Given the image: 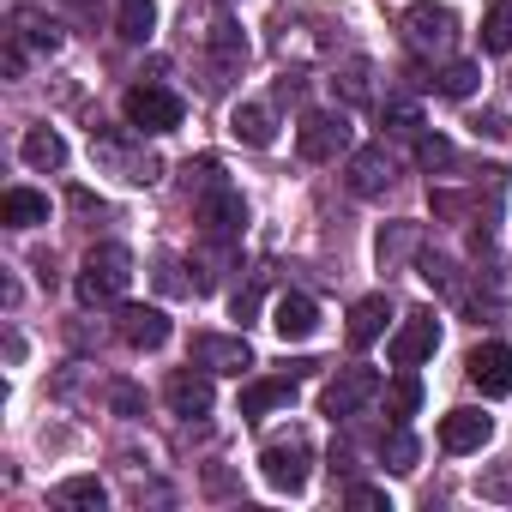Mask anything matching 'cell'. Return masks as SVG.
<instances>
[{
	"label": "cell",
	"instance_id": "cell-13",
	"mask_svg": "<svg viewBox=\"0 0 512 512\" xmlns=\"http://www.w3.org/2000/svg\"><path fill=\"white\" fill-rule=\"evenodd\" d=\"M260 470H266V482L278 494H302L308 488V446L302 440H278V446H266Z\"/></svg>",
	"mask_w": 512,
	"mask_h": 512
},
{
	"label": "cell",
	"instance_id": "cell-5",
	"mask_svg": "<svg viewBox=\"0 0 512 512\" xmlns=\"http://www.w3.org/2000/svg\"><path fill=\"white\" fill-rule=\"evenodd\" d=\"M199 49H205V67H211L205 85H229V79L241 73V61H247V37L235 31L229 13H205V25H199Z\"/></svg>",
	"mask_w": 512,
	"mask_h": 512
},
{
	"label": "cell",
	"instance_id": "cell-8",
	"mask_svg": "<svg viewBox=\"0 0 512 512\" xmlns=\"http://www.w3.org/2000/svg\"><path fill=\"white\" fill-rule=\"evenodd\" d=\"M121 109H127V127H139V133H175L181 127V97L169 85H151V79L133 85Z\"/></svg>",
	"mask_w": 512,
	"mask_h": 512
},
{
	"label": "cell",
	"instance_id": "cell-29",
	"mask_svg": "<svg viewBox=\"0 0 512 512\" xmlns=\"http://www.w3.org/2000/svg\"><path fill=\"white\" fill-rule=\"evenodd\" d=\"M332 85H338V97H344V103H356V109H362V103H374V67H368V61H344Z\"/></svg>",
	"mask_w": 512,
	"mask_h": 512
},
{
	"label": "cell",
	"instance_id": "cell-18",
	"mask_svg": "<svg viewBox=\"0 0 512 512\" xmlns=\"http://www.w3.org/2000/svg\"><path fill=\"white\" fill-rule=\"evenodd\" d=\"M193 356H199V368H211V374H235V380L253 368L247 338H217V332H205V338H193Z\"/></svg>",
	"mask_w": 512,
	"mask_h": 512
},
{
	"label": "cell",
	"instance_id": "cell-24",
	"mask_svg": "<svg viewBox=\"0 0 512 512\" xmlns=\"http://www.w3.org/2000/svg\"><path fill=\"white\" fill-rule=\"evenodd\" d=\"M19 157H25L31 169H61V163H67V139H61L55 127H25Z\"/></svg>",
	"mask_w": 512,
	"mask_h": 512
},
{
	"label": "cell",
	"instance_id": "cell-14",
	"mask_svg": "<svg viewBox=\"0 0 512 512\" xmlns=\"http://www.w3.org/2000/svg\"><path fill=\"white\" fill-rule=\"evenodd\" d=\"M470 386H482L488 398H512V350L506 344H476L470 362H464Z\"/></svg>",
	"mask_w": 512,
	"mask_h": 512
},
{
	"label": "cell",
	"instance_id": "cell-12",
	"mask_svg": "<svg viewBox=\"0 0 512 512\" xmlns=\"http://www.w3.org/2000/svg\"><path fill=\"white\" fill-rule=\"evenodd\" d=\"M344 181H350L356 199H380V193L392 187V151H386V145H362V151H350Z\"/></svg>",
	"mask_w": 512,
	"mask_h": 512
},
{
	"label": "cell",
	"instance_id": "cell-3",
	"mask_svg": "<svg viewBox=\"0 0 512 512\" xmlns=\"http://www.w3.org/2000/svg\"><path fill=\"white\" fill-rule=\"evenodd\" d=\"M139 133V127H133ZM133 133L127 127H103V133H91V157L109 169V175H121L127 187H151L157 175H163V163L145 151V145H133Z\"/></svg>",
	"mask_w": 512,
	"mask_h": 512
},
{
	"label": "cell",
	"instance_id": "cell-19",
	"mask_svg": "<svg viewBox=\"0 0 512 512\" xmlns=\"http://www.w3.org/2000/svg\"><path fill=\"white\" fill-rule=\"evenodd\" d=\"M488 434H494V422L482 410H446V422H440V446L446 452H482Z\"/></svg>",
	"mask_w": 512,
	"mask_h": 512
},
{
	"label": "cell",
	"instance_id": "cell-32",
	"mask_svg": "<svg viewBox=\"0 0 512 512\" xmlns=\"http://www.w3.org/2000/svg\"><path fill=\"white\" fill-rule=\"evenodd\" d=\"M416 404H422V380H416V374L404 368V374H398V380L386 386V410H392V416L404 422V416H416Z\"/></svg>",
	"mask_w": 512,
	"mask_h": 512
},
{
	"label": "cell",
	"instance_id": "cell-23",
	"mask_svg": "<svg viewBox=\"0 0 512 512\" xmlns=\"http://www.w3.org/2000/svg\"><path fill=\"white\" fill-rule=\"evenodd\" d=\"M386 320H392V302H386V296H362V302L350 308V344L368 350L374 338H386Z\"/></svg>",
	"mask_w": 512,
	"mask_h": 512
},
{
	"label": "cell",
	"instance_id": "cell-33",
	"mask_svg": "<svg viewBox=\"0 0 512 512\" xmlns=\"http://www.w3.org/2000/svg\"><path fill=\"white\" fill-rule=\"evenodd\" d=\"M422 278H428L440 296H464V284H458V266L446 260V253H422Z\"/></svg>",
	"mask_w": 512,
	"mask_h": 512
},
{
	"label": "cell",
	"instance_id": "cell-17",
	"mask_svg": "<svg viewBox=\"0 0 512 512\" xmlns=\"http://www.w3.org/2000/svg\"><path fill=\"white\" fill-rule=\"evenodd\" d=\"M272 332H278L284 344H302V338H314V332H320V308H314L302 290H290V296H278V302H272Z\"/></svg>",
	"mask_w": 512,
	"mask_h": 512
},
{
	"label": "cell",
	"instance_id": "cell-20",
	"mask_svg": "<svg viewBox=\"0 0 512 512\" xmlns=\"http://www.w3.org/2000/svg\"><path fill=\"white\" fill-rule=\"evenodd\" d=\"M229 133H235L241 145H253V151H266V145L278 139V115H272V103H241V109L229 115Z\"/></svg>",
	"mask_w": 512,
	"mask_h": 512
},
{
	"label": "cell",
	"instance_id": "cell-31",
	"mask_svg": "<svg viewBox=\"0 0 512 512\" xmlns=\"http://www.w3.org/2000/svg\"><path fill=\"white\" fill-rule=\"evenodd\" d=\"M416 163H422L428 175H446V169L458 163V151H452V139H440V133H422V139H416Z\"/></svg>",
	"mask_w": 512,
	"mask_h": 512
},
{
	"label": "cell",
	"instance_id": "cell-38",
	"mask_svg": "<svg viewBox=\"0 0 512 512\" xmlns=\"http://www.w3.org/2000/svg\"><path fill=\"white\" fill-rule=\"evenodd\" d=\"M157 284H163V290H193V284L181 278V266H175V260H163V266H157Z\"/></svg>",
	"mask_w": 512,
	"mask_h": 512
},
{
	"label": "cell",
	"instance_id": "cell-10",
	"mask_svg": "<svg viewBox=\"0 0 512 512\" xmlns=\"http://www.w3.org/2000/svg\"><path fill=\"white\" fill-rule=\"evenodd\" d=\"M163 398H169V410H175L181 422H205L211 404H217V392H211V368H175L169 386H163Z\"/></svg>",
	"mask_w": 512,
	"mask_h": 512
},
{
	"label": "cell",
	"instance_id": "cell-16",
	"mask_svg": "<svg viewBox=\"0 0 512 512\" xmlns=\"http://www.w3.org/2000/svg\"><path fill=\"white\" fill-rule=\"evenodd\" d=\"M115 332H121L133 350H163V344H169V314H163V308H139V302H127V308L115 314Z\"/></svg>",
	"mask_w": 512,
	"mask_h": 512
},
{
	"label": "cell",
	"instance_id": "cell-36",
	"mask_svg": "<svg viewBox=\"0 0 512 512\" xmlns=\"http://www.w3.org/2000/svg\"><path fill=\"white\" fill-rule=\"evenodd\" d=\"M344 500H350L356 512H392L386 488H368V482H350V488H344Z\"/></svg>",
	"mask_w": 512,
	"mask_h": 512
},
{
	"label": "cell",
	"instance_id": "cell-27",
	"mask_svg": "<svg viewBox=\"0 0 512 512\" xmlns=\"http://www.w3.org/2000/svg\"><path fill=\"white\" fill-rule=\"evenodd\" d=\"M380 458H386V470L410 476V470H416V458H422V446H416V434H410L404 422H392V428H386V440H380Z\"/></svg>",
	"mask_w": 512,
	"mask_h": 512
},
{
	"label": "cell",
	"instance_id": "cell-21",
	"mask_svg": "<svg viewBox=\"0 0 512 512\" xmlns=\"http://www.w3.org/2000/svg\"><path fill=\"white\" fill-rule=\"evenodd\" d=\"M284 404H296V374H278V380H253V386L241 392V416H247V422H260L266 410H284Z\"/></svg>",
	"mask_w": 512,
	"mask_h": 512
},
{
	"label": "cell",
	"instance_id": "cell-15",
	"mask_svg": "<svg viewBox=\"0 0 512 512\" xmlns=\"http://www.w3.org/2000/svg\"><path fill=\"white\" fill-rule=\"evenodd\" d=\"M410 253H422V223H410V217L380 223V235H374V260H380V272H404Z\"/></svg>",
	"mask_w": 512,
	"mask_h": 512
},
{
	"label": "cell",
	"instance_id": "cell-25",
	"mask_svg": "<svg viewBox=\"0 0 512 512\" xmlns=\"http://www.w3.org/2000/svg\"><path fill=\"white\" fill-rule=\"evenodd\" d=\"M157 31V0H121L115 7V37L121 43H151Z\"/></svg>",
	"mask_w": 512,
	"mask_h": 512
},
{
	"label": "cell",
	"instance_id": "cell-4",
	"mask_svg": "<svg viewBox=\"0 0 512 512\" xmlns=\"http://www.w3.org/2000/svg\"><path fill=\"white\" fill-rule=\"evenodd\" d=\"M398 31H404V49H410V55L440 61V55H452V43H458V13L440 7V0H416V7L398 19Z\"/></svg>",
	"mask_w": 512,
	"mask_h": 512
},
{
	"label": "cell",
	"instance_id": "cell-9",
	"mask_svg": "<svg viewBox=\"0 0 512 512\" xmlns=\"http://www.w3.org/2000/svg\"><path fill=\"white\" fill-rule=\"evenodd\" d=\"M434 344H440V320H434V308H416V314H404V326L392 332L386 356H392L398 368H416V362L434 356Z\"/></svg>",
	"mask_w": 512,
	"mask_h": 512
},
{
	"label": "cell",
	"instance_id": "cell-30",
	"mask_svg": "<svg viewBox=\"0 0 512 512\" xmlns=\"http://www.w3.org/2000/svg\"><path fill=\"white\" fill-rule=\"evenodd\" d=\"M482 49H488V55H512V0L488 7V19H482Z\"/></svg>",
	"mask_w": 512,
	"mask_h": 512
},
{
	"label": "cell",
	"instance_id": "cell-34",
	"mask_svg": "<svg viewBox=\"0 0 512 512\" xmlns=\"http://www.w3.org/2000/svg\"><path fill=\"white\" fill-rule=\"evenodd\" d=\"M386 133H398V139H422V115H416V103H386Z\"/></svg>",
	"mask_w": 512,
	"mask_h": 512
},
{
	"label": "cell",
	"instance_id": "cell-7",
	"mask_svg": "<svg viewBox=\"0 0 512 512\" xmlns=\"http://www.w3.org/2000/svg\"><path fill=\"white\" fill-rule=\"evenodd\" d=\"M296 151L308 163H338L350 151V115L344 109H308L296 127Z\"/></svg>",
	"mask_w": 512,
	"mask_h": 512
},
{
	"label": "cell",
	"instance_id": "cell-28",
	"mask_svg": "<svg viewBox=\"0 0 512 512\" xmlns=\"http://www.w3.org/2000/svg\"><path fill=\"white\" fill-rule=\"evenodd\" d=\"M428 85H434L440 97H470V91L482 85V67H476V61H446V67H440Z\"/></svg>",
	"mask_w": 512,
	"mask_h": 512
},
{
	"label": "cell",
	"instance_id": "cell-2",
	"mask_svg": "<svg viewBox=\"0 0 512 512\" xmlns=\"http://www.w3.org/2000/svg\"><path fill=\"white\" fill-rule=\"evenodd\" d=\"M61 55V25L43 13V7H19L13 13V31H7V55H0V67H7L13 79H25L37 61H55Z\"/></svg>",
	"mask_w": 512,
	"mask_h": 512
},
{
	"label": "cell",
	"instance_id": "cell-26",
	"mask_svg": "<svg viewBox=\"0 0 512 512\" xmlns=\"http://www.w3.org/2000/svg\"><path fill=\"white\" fill-rule=\"evenodd\" d=\"M55 506H73V512H103V506H109V488H103L97 476H67V482L55 488Z\"/></svg>",
	"mask_w": 512,
	"mask_h": 512
},
{
	"label": "cell",
	"instance_id": "cell-35",
	"mask_svg": "<svg viewBox=\"0 0 512 512\" xmlns=\"http://www.w3.org/2000/svg\"><path fill=\"white\" fill-rule=\"evenodd\" d=\"M109 410H115V416H145V392L127 386V380H115V386H109Z\"/></svg>",
	"mask_w": 512,
	"mask_h": 512
},
{
	"label": "cell",
	"instance_id": "cell-22",
	"mask_svg": "<svg viewBox=\"0 0 512 512\" xmlns=\"http://www.w3.org/2000/svg\"><path fill=\"white\" fill-rule=\"evenodd\" d=\"M0 223L7 229H37V223H49V199L37 187H7L0 193Z\"/></svg>",
	"mask_w": 512,
	"mask_h": 512
},
{
	"label": "cell",
	"instance_id": "cell-1",
	"mask_svg": "<svg viewBox=\"0 0 512 512\" xmlns=\"http://www.w3.org/2000/svg\"><path fill=\"white\" fill-rule=\"evenodd\" d=\"M127 284H133V253L121 247V241H103V247H91L85 253V266H79V302L85 308H115L121 296H127Z\"/></svg>",
	"mask_w": 512,
	"mask_h": 512
},
{
	"label": "cell",
	"instance_id": "cell-11",
	"mask_svg": "<svg viewBox=\"0 0 512 512\" xmlns=\"http://www.w3.org/2000/svg\"><path fill=\"white\" fill-rule=\"evenodd\" d=\"M374 392H380V374H374V368H338V380H326V392H320V410H326L332 422H344V416H356Z\"/></svg>",
	"mask_w": 512,
	"mask_h": 512
},
{
	"label": "cell",
	"instance_id": "cell-37",
	"mask_svg": "<svg viewBox=\"0 0 512 512\" xmlns=\"http://www.w3.org/2000/svg\"><path fill=\"white\" fill-rule=\"evenodd\" d=\"M482 494H488V500H512V464L488 470V476H482Z\"/></svg>",
	"mask_w": 512,
	"mask_h": 512
},
{
	"label": "cell",
	"instance_id": "cell-40",
	"mask_svg": "<svg viewBox=\"0 0 512 512\" xmlns=\"http://www.w3.org/2000/svg\"><path fill=\"white\" fill-rule=\"evenodd\" d=\"M253 308H260V296H253V290H241V296H235V320H247Z\"/></svg>",
	"mask_w": 512,
	"mask_h": 512
},
{
	"label": "cell",
	"instance_id": "cell-39",
	"mask_svg": "<svg viewBox=\"0 0 512 512\" xmlns=\"http://www.w3.org/2000/svg\"><path fill=\"white\" fill-rule=\"evenodd\" d=\"M476 133H488V139H500V133H506V115H494V109H488V115L476 121Z\"/></svg>",
	"mask_w": 512,
	"mask_h": 512
},
{
	"label": "cell",
	"instance_id": "cell-41",
	"mask_svg": "<svg viewBox=\"0 0 512 512\" xmlns=\"http://www.w3.org/2000/svg\"><path fill=\"white\" fill-rule=\"evenodd\" d=\"M67 7H73L79 19H97V13H103V0H67Z\"/></svg>",
	"mask_w": 512,
	"mask_h": 512
},
{
	"label": "cell",
	"instance_id": "cell-6",
	"mask_svg": "<svg viewBox=\"0 0 512 512\" xmlns=\"http://www.w3.org/2000/svg\"><path fill=\"white\" fill-rule=\"evenodd\" d=\"M193 217L205 223L211 241H229V235H241V223H247V199H241V187H229V181L217 175V181L193 187Z\"/></svg>",
	"mask_w": 512,
	"mask_h": 512
}]
</instances>
